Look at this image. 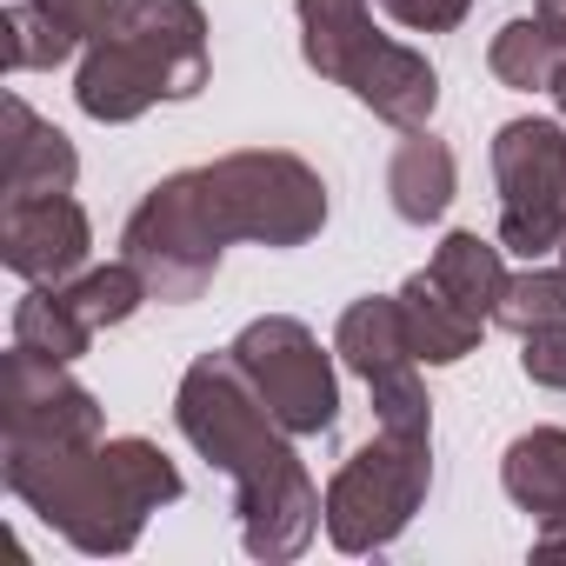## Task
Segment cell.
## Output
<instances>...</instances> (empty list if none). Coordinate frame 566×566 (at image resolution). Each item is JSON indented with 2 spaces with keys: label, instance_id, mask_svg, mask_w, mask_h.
Returning a JSON list of instances; mask_svg holds the SVG:
<instances>
[{
  "label": "cell",
  "instance_id": "6da1fadb",
  "mask_svg": "<svg viewBox=\"0 0 566 566\" xmlns=\"http://www.w3.org/2000/svg\"><path fill=\"white\" fill-rule=\"evenodd\" d=\"M327 227V180L280 147L220 154L207 167L167 174L120 227V260L140 266L147 294L187 307L213 287L220 253L253 247H307Z\"/></svg>",
  "mask_w": 566,
  "mask_h": 566
},
{
  "label": "cell",
  "instance_id": "7a4b0ae2",
  "mask_svg": "<svg viewBox=\"0 0 566 566\" xmlns=\"http://www.w3.org/2000/svg\"><path fill=\"white\" fill-rule=\"evenodd\" d=\"M174 420L200 460L233 480L240 546L253 559H301L327 526V493L294 453V433L266 413L233 354H200L174 387Z\"/></svg>",
  "mask_w": 566,
  "mask_h": 566
},
{
  "label": "cell",
  "instance_id": "3957f363",
  "mask_svg": "<svg viewBox=\"0 0 566 566\" xmlns=\"http://www.w3.org/2000/svg\"><path fill=\"white\" fill-rule=\"evenodd\" d=\"M0 480L81 553H127L140 526L180 500V467L140 433L94 440V447L0 440Z\"/></svg>",
  "mask_w": 566,
  "mask_h": 566
},
{
  "label": "cell",
  "instance_id": "277c9868",
  "mask_svg": "<svg viewBox=\"0 0 566 566\" xmlns=\"http://www.w3.org/2000/svg\"><path fill=\"white\" fill-rule=\"evenodd\" d=\"M207 14L200 0H127V14L87 41L74 101L101 127H127L160 101H193L207 87Z\"/></svg>",
  "mask_w": 566,
  "mask_h": 566
},
{
  "label": "cell",
  "instance_id": "5b68a950",
  "mask_svg": "<svg viewBox=\"0 0 566 566\" xmlns=\"http://www.w3.org/2000/svg\"><path fill=\"white\" fill-rule=\"evenodd\" d=\"M294 14H301V54L321 81L347 87L360 107H374L400 134L433 120V107H440L433 61L387 41L367 14V0H294Z\"/></svg>",
  "mask_w": 566,
  "mask_h": 566
},
{
  "label": "cell",
  "instance_id": "8992f818",
  "mask_svg": "<svg viewBox=\"0 0 566 566\" xmlns=\"http://www.w3.org/2000/svg\"><path fill=\"white\" fill-rule=\"evenodd\" d=\"M433 486V440H413V433H374L367 447H354L340 460V473L327 480V539L340 553H380L394 546L420 500Z\"/></svg>",
  "mask_w": 566,
  "mask_h": 566
},
{
  "label": "cell",
  "instance_id": "52a82bcc",
  "mask_svg": "<svg viewBox=\"0 0 566 566\" xmlns=\"http://www.w3.org/2000/svg\"><path fill=\"white\" fill-rule=\"evenodd\" d=\"M493 187H500V247L520 260L559 253L566 240V127L559 120H506L493 134Z\"/></svg>",
  "mask_w": 566,
  "mask_h": 566
},
{
  "label": "cell",
  "instance_id": "ba28073f",
  "mask_svg": "<svg viewBox=\"0 0 566 566\" xmlns=\"http://www.w3.org/2000/svg\"><path fill=\"white\" fill-rule=\"evenodd\" d=\"M240 360V374L253 380V394L266 400V413L287 427L294 440H314L340 420V380H334V354L314 340V327L287 321V314H266L247 321L227 347Z\"/></svg>",
  "mask_w": 566,
  "mask_h": 566
},
{
  "label": "cell",
  "instance_id": "9c48e42d",
  "mask_svg": "<svg viewBox=\"0 0 566 566\" xmlns=\"http://www.w3.org/2000/svg\"><path fill=\"white\" fill-rule=\"evenodd\" d=\"M0 433L8 440H54V447H94V440H107V413L81 380H67L61 360L8 347V360H0Z\"/></svg>",
  "mask_w": 566,
  "mask_h": 566
},
{
  "label": "cell",
  "instance_id": "30bf717a",
  "mask_svg": "<svg viewBox=\"0 0 566 566\" xmlns=\"http://www.w3.org/2000/svg\"><path fill=\"white\" fill-rule=\"evenodd\" d=\"M94 227L74 193L48 200H0V266L28 287H67L74 273H87Z\"/></svg>",
  "mask_w": 566,
  "mask_h": 566
},
{
  "label": "cell",
  "instance_id": "8fae6325",
  "mask_svg": "<svg viewBox=\"0 0 566 566\" xmlns=\"http://www.w3.org/2000/svg\"><path fill=\"white\" fill-rule=\"evenodd\" d=\"M74 174H81V154L54 120H41L21 94L0 101V187H8V200L74 193Z\"/></svg>",
  "mask_w": 566,
  "mask_h": 566
},
{
  "label": "cell",
  "instance_id": "7c38bea8",
  "mask_svg": "<svg viewBox=\"0 0 566 566\" xmlns=\"http://www.w3.org/2000/svg\"><path fill=\"white\" fill-rule=\"evenodd\" d=\"M453 187H460V167H453V147L433 134V127H413L394 160H387V200L407 227H433L447 207H453Z\"/></svg>",
  "mask_w": 566,
  "mask_h": 566
},
{
  "label": "cell",
  "instance_id": "4fadbf2b",
  "mask_svg": "<svg viewBox=\"0 0 566 566\" xmlns=\"http://www.w3.org/2000/svg\"><path fill=\"white\" fill-rule=\"evenodd\" d=\"M400 301V321H407V340H413V360H427V367H453V360H467L473 347H480V334H486V321L480 314H467L440 280L420 266L407 287L394 294Z\"/></svg>",
  "mask_w": 566,
  "mask_h": 566
},
{
  "label": "cell",
  "instance_id": "5bb4252c",
  "mask_svg": "<svg viewBox=\"0 0 566 566\" xmlns=\"http://www.w3.org/2000/svg\"><path fill=\"white\" fill-rule=\"evenodd\" d=\"M334 354L360 374V380H380V374H400V367H420L413 360V340H407V321H400V301L394 294H367L340 314L334 327Z\"/></svg>",
  "mask_w": 566,
  "mask_h": 566
},
{
  "label": "cell",
  "instance_id": "9a60e30c",
  "mask_svg": "<svg viewBox=\"0 0 566 566\" xmlns=\"http://www.w3.org/2000/svg\"><path fill=\"white\" fill-rule=\"evenodd\" d=\"M500 486H506V500L520 513H533V526L559 520L566 513V427L520 433L506 447V460H500Z\"/></svg>",
  "mask_w": 566,
  "mask_h": 566
},
{
  "label": "cell",
  "instance_id": "2e32d148",
  "mask_svg": "<svg viewBox=\"0 0 566 566\" xmlns=\"http://www.w3.org/2000/svg\"><path fill=\"white\" fill-rule=\"evenodd\" d=\"M427 273L440 280V287L467 307V314H480L486 327H493V307H500V287H506V247L500 240H480V233H447L440 247H433V260H427Z\"/></svg>",
  "mask_w": 566,
  "mask_h": 566
},
{
  "label": "cell",
  "instance_id": "e0dca14e",
  "mask_svg": "<svg viewBox=\"0 0 566 566\" xmlns=\"http://www.w3.org/2000/svg\"><path fill=\"white\" fill-rule=\"evenodd\" d=\"M14 347L74 367V360L94 347V327H87V314L67 301V287H28L21 307H14Z\"/></svg>",
  "mask_w": 566,
  "mask_h": 566
},
{
  "label": "cell",
  "instance_id": "ac0fdd59",
  "mask_svg": "<svg viewBox=\"0 0 566 566\" xmlns=\"http://www.w3.org/2000/svg\"><path fill=\"white\" fill-rule=\"evenodd\" d=\"M559 61H566V41L553 34V21H546V14H520V21H506V28L493 34V48H486L493 81H500V87H513V94L553 87Z\"/></svg>",
  "mask_w": 566,
  "mask_h": 566
},
{
  "label": "cell",
  "instance_id": "d6986e66",
  "mask_svg": "<svg viewBox=\"0 0 566 566\" xmlns=\"http://www.w3.org/2000/svg\"><path fill=\"white\" fill-rule=\"evenodd\" d=\"M87 41H74L54 14H41L34 0H14L8 14H0V61H8V74H41V67H61L74 61Z\"/></svg>",
  "mask_w": 566,
  "mask_h": 566
},
{
  "label": "cell",
  "instance_id": "ffe728a7",
  "mask_svg": "<svg viewBox=\"0 0 566 566\" xmlns=\"http://www.w3.org/2000/svg\"><path fill=\"white\" fill-rule=\"evenodd\" d=\"M553 321H566V266H526V273H506V287H500V307H493V327H506V334H539V327H553Z\"/></svg>",
  "mask_w": 566,
  "mask_h": 566
},
{
  "label": "cell",
  "instance_id": "44dd1931",
  "mask_svg": "<svg viewBox=\"0 0 566 566\" xmlns=\"http://www.w3.org/2000/svg\"><path fill=\"white\" fill-rule=\"evenodd\" d=\"M67 301L87 314L94 334H107V327L134 321L140 301H154V294H147V280H140L134 260H114V266H87V273H74V280H67Z\"/></svg>",
  "mask_w": 566,
  "mask_h": 566
},
{
  "label": "cell",
  "instance_id": "7402d4cb",
  "mask_svg": "<svg viewBox=\"0 0 566 566\" xmlns=\"http://www.w3.org/2000/svg\"><path fill=\"white\" fill-rule=\"evenodd\" d=\"M367 394H374V420H380L387 433L433 440V400H427V380H420V367L380 374V380H367Z\"/></svg>",
  "mask_w": 566,
  "mask_h": 566
},
{
  "label": "cell",
  "instance_id": "603a6c76",
  "mask_svg": "<svg viewBox=\"0 0 566 566\" xmlns=\"http://www.w3.org/2000/svg\"><path fill=\"white\" fill-rule=\"evenodd\" d=\"M520 374H526L533 387L566 394V321H553V327H539V334L520 340Z\"/></svg>",
  "mask_w": 566,
  "mask_h": 566
},
{
  "label": "cell",
  "instance_id": "cb8c5ba5",
  "mask_svg": "<svg viewBox=\"0 0 566 566\" xmlns=\"http://www.w3.org/2000/svg\"><path fill=\"white\" fill-rule=\"evenodd\" d=\"M41 14H54L74 41H101L120 14H127V0H34Z\"/></svg>",
  "mask_w": 566,
  "mask_h": 566
},
{
  "label": "cell",
  "instance_id": "d4e9b609",
  "mask_svg": "<svg viewBox=\"0 0 566 566\" xmlns=\"http://www.w3.org/2000/svg\"><path fill=\"white\" fill-rule=\"evenodd\" d=\"M380 8H387L400 28H413V34H453V28L467 21L473 0H380Z\"/></svg>",
  "mask_w": 566,
  "mask_h": 566
},
{
  "label": "cell",
  "instance_id": "484cf974",
  "mask_svg": "<svg viewBox=\"0 0 566 566\" xmlns=\"http://www.w3.org/2000/svg\"><path fill=\"white\" fill-rule=\"evenodd\" d=\"M533 553H539V559H566V513L533 526Z\"/></svg>",
  "mask_w": 566,
  "mask_h": 566
},
{
  "label": "cell",
  "instance_id": "4316f807",
  "mask_svg": "<svg viewBox=\"0 0 566 566\" xmlns=\"http://www.w3.org/2000/svg\"><path fill=\"white\" fill-rule=\"evenodd\" d=\"M539 14H546V21H553V34L566 41V0H539Z\"/></svg>",
  "mask_w": 566,
  "mask_h": 566
},
{
  "label": "cell",
  "instance_id": "83f0119b",
  "mask_svg": "<svg viewBox=\"0 0 566 566\" xmlns=\"http://www.w3.org/2000/svg\"><path fill=\"white\" fill-rule=\"evenodd\" d=\"M546 94H553V107H559V120H566V61H559V74H553V87H546Z\"/></svg>",
  "mask_w": 566,
  "mask_h": 566
},
{
  "label": "cell",
  "instance_id": "f1b7e54d",
  "mask_svg": "<svg viewBox=\"0 0 566 566\" xmlns=\"http://www.w3.org/2000/svg\"><path fill=\"white\" fill-rule=\"evenodd\" d=\"M559 266H566V240H559Z\"/></svg>",
  "mask_w": 566,
  "mask_h": 566
}]
</instances>
